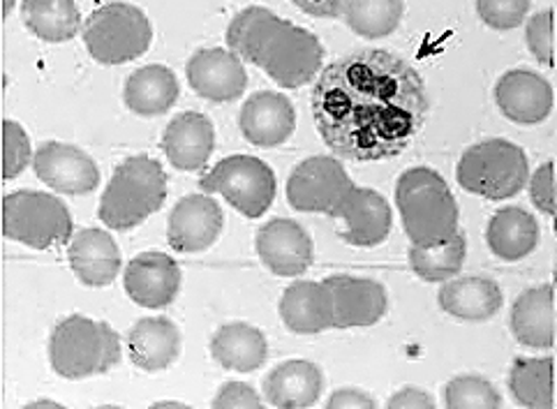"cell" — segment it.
<instances>
[{"mask_svg":"<svg viewBox=\"0 0 557 409\" xmlns=\"http://www.w3.org/2000/svg\"><path fill=\"white\" fill-rule=\"evenodd\" d=\"M123 100L137 116H160L178 100L176 74L164 65H146L125 82Z\"/></svg>","mask_w":557,"mask_h":409,"instance_id":"cell-29","label":"cell"},{"mask_svg":"<svg viewBox=\"0 0 557 409\" xmlns=\"http://www.w3.org/2000/svg\"><path fill=\"white\" fill-rule=\"evenodd\" d=\"M203 193H215L246 218H262L275 199V174L267 162L252 156H230L220 160L201 181Z\"/></svg>","mask_w":557,"mask_h":409,"instance_id":"cell-9","label":"cell"},{"mask_svg":"<svg viewBox=\"0 0 557 409\" xmlns=\"http://www.w3.org/2000/svg\"><path fill=\"white\" fill-rule=\"evenodd\" d=\"M26 407H28V409H33V407H63V405L53 402V400H37V402H28Z\"/></svg>","mask_w":557,"mask_h":409,"instance_id":"cell-44","label":"cell"},{"mask_svg":"<svg viewBox=\"0 0 557 409\" xmlns=\"http://www.w3.org/2000/svg\"><path fill=\"white\" fill-rule=\"evenodd\" d=\"M72 232L70 211L59 197L22 190L3 199V234L16 244L47 250L70 244Z\"/></svg>","mask_w":557,"mask_h":409,"instance_id":"cell-8","label":"cell"},{"mask_svg":"<svg viewBox=\"0 0 557 409\" xmlns=\"http://www.w3.org/2000/svg\"><path fill=\"white\" fill-rule=\"evenodd\" d=\"M123 285L137 306L160 310L174 303L181 289V269L170 255L141 252L127 264Z\"/></svg>","mask_w":557,"mask_h":409,"instance_id":"cell-17","label":"cell"},{"mask_svg":"<svg viewBox=\"0 0 557 409\" xmlns=\"http://www.w3.org/2000/svg\"><path fill=\"white\" fill-rule=\"evenodd\" d=\"M540 222L532 213L518 207L497 211L486 230L491 252L503 262H521L540 246Z\"/></svg>","mask_w":557,"mask_h":409,"instance_id":"cell-26","label":"cell"},{"mask_svg":"<svg viewBox=\"0 0 557 409\" xmlns=\"http://www.w3.org/2000/svg\"><path fill=\"white\" fill-rule=\"evenodd\" d=\"M386 407H425V409H433V407H437V402L431 394L421 392V388L405 386V388H400L396 396L386 400Z\"/></svg>","mask_w":557,"mask_h":409,"instance_id":"cell-40","label":"cell"},{"mask_svg":"<svg viewBox=\"0 0 557 409\" xmlns=\"http://www.w3.org/2000/svg\"><path fill=\"white\" fill-rule=\"evenodd\" d=\"M550 218H553V230L557 234V178H555V195H553V213H550Z\"/></svg>","mask_w":557,"mask_h":409,"instance_id":"cell-43","label":"cell"},{"mask_svg":"<svg viewBox=\"0 0 557 409\" xmlns=\"http://www.w3.org/2000/svg\"><path fill=\"white\" fill-rule=\"evenodd\" d=\"M35 174L51 190L63 195H88L100 185V170L96 160L82 148L47 141L33 158Z\"/></svg>","mask_w":557,"mask_h":409,"instance_id":"cell-11","label":"cell"},{"mask_svg":"<svg viewBox=\"0 0 557 409\" xmlns=\"http://www.w3.org/2000/svg\"><path fill=\"white\" fill-rule=\"evenodd\" d=\"M324 392V375L320 365L304 359L275 365L264 380V396L273 407L304 409L312 407Z\"/></svg>","mask_w":557,"mask_h":409,"instance_id":"cell-24","label":"cell"},{"mask_svg":"<svg viewBox=\"0 0 557 409\" xmlns=\"http://www.w3.org/2000/svg\"><path fill=\"white\" fill-rule=\"evenodd\" d=\"M211 355L225 370L255 373L269 359V343L259 329L244 322H232L218 329L211 340Z\"/></svg>","mask_w":557,"mask_h":409,"instance_id":"cell-28","label":"cell"},{"mask_svg":"<svg viewBox=\"0 0 557 409\" xmlns=\"http://www.w3.org/2000/svg\"><path fill=\"white\" fill-rule=\"evenodd\" d=\"M67 259L74 275L88 287H107L121 271V248L102 230H82L74 234Z\"/></svg>","mask_w":557,"mask_h":409,"instance_id":"cell-22","label":"cell"},{"mask_svg":"<svg viewBox=\"0 0 557 409\" xmlns=\"http://www.w3.org/2000/svg\"><path fill=\"white\" fill-rule=\"evenodd\" d=\"M257 255L262 264L283 277L304 275L312 264V238L289 218H273L257 232Z\"/></svg>","mask_w":557,"mask_h":409,"instance_id":"cell-15","label":"cell"},{"mask_svg":"<svg viewBox=\"0 0 557 409\" xmlns=\"http://www.w3.org/2000/svg\"><path fill=\"white\" fill-rule=\"evenodd\" d=\"M3 144H5V164L3 178L12 181L22 174L30 162V139L26 129L16 121H3Z\"/></svg>","mask_w":557,"mask_h":409,"instance_id":"cell-36","label":"cell"},{"mask_svg":"<svg viewBox=\"0 0 557 409\" xmlns=\"http://www.w3.org/2000/svg\"><path fill=\"white\" fill-rule=\"evenodd\" d=\"M153 407H185V405H181V402H156Z\"/></svg>","mask_w":557,"mask_h":409,"instance_id":"cell-45","label":"cell"},{"mask_svg":"<svg viewBox=\"0 0 557 409\" xmlns=\"http://www.w3.org/2000/svg\"><path fill=\"white\" fill-rule=\"evenodd\" d=\"M440 308L462 322H486L505 303L503 289L486 275H462L444 283L437 294Z\"/></svg>","mask_w":557,"mask_h":409,"instance_id":"cell-21","label":"cell"},{"mask_svg":"<svg viewBox=\"0 0 557 409\" xmlns=\"http://www.w3.org/2000/svg\"><path fill=\"white\" fill-rule=\"evenodd\" d=\"M525 40L534 59L553 67V10H542L528 18Z\"/></svg>","mask_w":557,"mask_h":409,"instance_id":"cell-37","label":"cell"},{"mask_svg":"<svg viewBox=\"0 0 557 409\" xmlns=\"http://www.w3.org/2000/svg\"><path fill=\"white\" fill-rule=\"evenodd\" d=\"M222 227H225V215L215 199L188 195L174 207L166 238L176 252H203L215 244Z\"/></svg>","mask_w":557,"mask_h":409,"instance_id":"cell-16","label":"cell"},{"mask_svg":"<svg viewBox=\"0 0 557 409\" xmlns=\"http://www.w3.org/2000/svg\"><path fill=\"white\" fill-rule=\"evenodd\" d=\"M22 14L28 30L45 42H70L82 26L74 0H24Z\"/></svg>","mask_w":557,"mask_h":409,"instance_id":"cell-30","label":"cell"},{"mask_svg":"<svg viewBox=\"0 0 557 409\" xmlns=\"http://www.w3.org/2000/svg\"><path fill=\"white\" fill-rule=\"evenodd\" d=\"M326 407H377V400L361 392V388H341V392H336L326 400Z\"/></svg>","mask_w":557,"mask_h":409,"instance_id":"cell-42","label":"cell"},{"mask_svg":"<svg viewBox=\"0 0 557 409\" xmlns=\"http://www.w3.org/2000/svg\"><path fill=\"white\" fill-rule=\"evenodd\" d=\"M301 12L318 18H336L343 14L345 0H292Z\"/></svg>","mask_w":557,"mask_h":409,"instance_id":"cell-41","label":"cell"},{"mask_svg":"<svg viewBox=\"0 0 557 409\" xmlns=\"http://www.w3.org/2000/svg\"><path fill=\"white\" fill-rule=\"evenodd\" d=\"M458 183L472 195L491 201L511 199L521 193L530 178V162L521 146L507 139H486L462 153Z\"/></svg>","mask_w":557,"mask_h":409,"instance_id":"cell-6","label":"cell"},{"mask_svg":"<svg viewBox=\"0 0 557 409\" xmlns=\"http://www.w3.org/2000/svg\"><path fill=\"white\" fill-rule=\"evenodd\" d=\"M119 333L104 322L70 314L49 338L51 368L65 380L104 375L121 361Z\"/></svg>","mask_w":557,"mask_h":409,"instance_id":"cell-5","label":"cell"},{"mask_svg":"<svg viewBox=\"0 0 557 409\" xmlns=\"http://www.w3.org/2000/svg\"><path fill=\"white\" fill-rule=\"evenodd\" d=\"M351 190H355V183L345 166L329 156L304 160L287 181V199L296 211L324 213L331 218H336Z\"/></svg>","mask_w":557,"mask_h":409,"instance_id":"cell-10","label":"cell"},{"mask_svg":"<svg viewBox=\"0 0 557 409\" xmlns=\"http://www.w3.org/2000/svg\"><path fill=\"white\" fill-rule=\"evenodd\" d=\"M285 326L301 336H314L333 329V299L324 283L299 281L285 289L281 299Z\"/></svg>","mask_w":557,"mask_h":409,"instance_id":"cell-25","label":"cell"},{"mask_svg":"<svg viewBox=\"0 0 557 409\" xmlns=\"http://www.w3.org/2000/svg\"><path fill=\"white\" fill-rule=\"evenodd\" d=\"M396 203L412 246H442L458 234V203L435 170L412 166L396 183Z\"/></svg>","mask_w":557,"mask_h":409,"instance_id":"cell-3","label":"cell"},{"mask_svg":"<svg viewBox=\"0 0 557 409\" xmlns=\"http://www.w3.org/2000/svg\"><path fill=\"white\" fill-rule=\"evenodd\" d=\"M238 127L244 137L255 146H281L292 137L296 127L294 107L281 92H255V96L246 100L244 109H240Z\"/></svg>","mask_w":557,"mask_h":409,"instance_id":"cell-19","label":"cell"},{"mask_svg":"<svg viewBox=\"0 0 557 409\" xmlns=\"http://www.w3.org/2000/svg\"><path fill=\"white\" fill-rule=\"evenodd\" d=\"M166 199V174L148 156L127 158L116 166L100 199L98 218L109 230L127 232L162 209Z\"/></svg>","mask_w":557,"mask_h":409,"instance_id":"cell-4","label":"cell"},{"mask_svg":"<svg viewBox=\"0 0 557 409\" xmlns=\"http://www.w3.org/2000/svg\"><path fill=\"white\" fill-rule=\"evenodd\" d=\"M181 351V333L170 318H144L127 331V355L146 373L170 368Z\"/></svg>","mask_w":557,"mask_h":409,"instance_id":"cell-23","label":"cell"},{"mask_svg":"<svg viewBox=\"0 0 557 409\" xmlns=\"http://www.w3.org/2000/svg\"><path fill=\"white\" fill-rule=\"evenodd\" d=\"M530 0H476L481 22L495 30H513L525 22Z\"/></svg>","mask_w":557,"mask_h":409,"instance_id":"cell-35","label":"cell"},{"mask_svg":"<svg viewBox=\"0 0 557 409\" xmlns=\"http://www.w3.org/2000/svg\"><path fill=\"white\" fill-rule=\"evenodd\" d=\"M553 359H516L509 373V388L518 405L553 407Z\"/></svg>","mask_w":557,"mask_h":409,"instance_id":"cell-33","label":"cell"},{"mask_svg":"<svg viewBox=\"0 0 557 409\" xmlns=\"http://www.w3.org/2000/svg\"><path fill=\"white\" fill-rule=\"evenodd\" d=\"M513 338L534 349H548L555 340V312L553 287H530L518 296L511 308Z\"/></svg>","mask_w":557,"mask_h":409,"instance_id":"cell-27","label":"cell"},{"mask_svg":"<svg viewBox=\"0 0 557 409\" xmlns=\"http://www.w3.org/2000/svg\"><path fill=\"white\" fill-rule=\"evenodd\" d=\"M405 12V0H345V24L368 40L392 35Z\"/></svg>","mask_w":557,"mask_h":409,"instance_id":"cell-32","label":"cell"},{"mask_svg":"<svg viewBox=\"0 0 557 409\" xmlns=\"http://www.w3.org/2000/svg\"><path fill=\"white\" fill-rule=\"evenodd\" d=\"M188 84L197 96L211 102H234L248 88V72L244 59L234 51L225 49H199L190 55Z\"/></svg>","mask_w":557,"mask_h":409,"instance_id":"cell-12","label":"cell"},{"mask_svg":"<svg viewBox=\"0 0 557 409\" xmlns=\"http://www.w3.org/2000/svg\"><path fill=\"white\" fill-rule=\"evenodd\" d=\"M262 405V398L255 392L250 384L244 382H227L220 388L218 396L213 398V407H259Z\"/></svg>","mask_w":557,"mask_h":409,"instance_id":"cell-39","label":"cell"},{"mask_svg":"<svg viewBox=\"0 0 557 409\" xmlns=\"http://www.w3.org/2000/svg\"><path fill=\"white\" fill-rule=\"evenodd\" d=\"M227 45L283 88L310 84L320 74L326 55L318 35L259 5L240 10L232 18Z\"/></svg>","mask_w":557,"mask_h":409,"instance_id":"cell-2","label":"cell"},{"mask_svg":"<svg viewBox=\"0 0 557 409\" xmlns=\"http://www.w3.org/2000/svg\"><path fill=\"white\" fill-rule=\"evenodd\" d=\"M14 5H16V0H5V16L12 12Z\"/></svg>","mask_w":557,"mask_h":409,"instance_id":"cell-46","label":"cell"},{"mask_svg":"<svg viewBox=\"0 0 557 409\" xmlns=\"http://www.w3.org/2000/svg\"><path fill=\"white\" fill-rule=\"evenodd\" d=\"M553 195H555V164L546 162L530 178V197L532 203L542 213H553Z\"/></svg>","mask_w":557,"mask_h":409,"instance_id":"cell-38","label":"cell"},{"mask_svg":"<svg viewBox=\"0 0 557 409\" xmlns=\"http://www.w3.org/2000/svg\"><path fill=\"white\" fill-rule=\"evenodd\" d=\"M336 220H343L341 236L349 246L359 248H375L384 244L394 227L392 203H388L380 193L357 188V185L343 201Z\"/></svg>","mask_w":557,"mask_h":409,"instance_id":"cell-18","label":"cell"},{"mask_svg":"<svg viewBox=\"0 0 557 409\" xmlns=\"http://www.w3.org/2000/svg\"><path fill=\"white\" fill-rule=\"evenodd\" d=\"M442 400L451 409H466V407H484L495 409L503 405V396L497 388L479 375H460L454 377L447 386L442 388Z\"/></svg>","mask_w":557,"mask_h":409,"instance_id":"cell-34","label":"cell"},{"mask_svg":"<svg viewBox=\"0 0 557 409\" xmlns=\"http://www.w3.org/2000/svg\"><path fill=\"white\" fill-rule=\"evenodd\" d=\"M88 53L102 65H123L139 59L153 42V26L139 8L107 3L90 12L84 24Z\"/></svg>","mask_w":557,"mask_h":409,"instance_id":"cell-7","label":"cell"},{"mask_svg":"<svg viewBox=\"0 0 557 409\" xmlns=\"http://www.w3.org/2000/svg\"><path fill=\"white\" fill-rule=\"evenodd\" d=\"M215 146V129L209 116L185 111L166 125L160 148L178 172H197L209 162Z\"/></svg>","mask_w":557,"mask_h":409,"instance_id":"cell-20","label":"cell"},{"mask_svg":"<svg viewBox=\"0 0 557 409\" xmlns=\"http://www.w3.org/2000/svg\"><path fill=\"white\" fill-rule=\"evenodd\" d=\"M324 285L333 299V329H366L386 314V289L370 277L331 275Z\"/></svg>","mask_w":557,"mask_h":409,"instance_id":"cell-13","label":"cell"},{"mask_svg":"<svg viewBox=\"0 0 557 409\" xmlns=\"http://www.w3.org/2000/svg\"><path fill=\"white\" fill-rule=\"evenodd\" d=\"M468 257V238L458 232L454 238L442 246H412L410 250V267L425 283H447L456 277L466 264Z\"/></svg>","mask_w":557,"mask_h":409,"instance_id":"cell-31","label":"cell"},{"mask_svg":"<svg viewBox=\"0 0 557 409\" xmlns=\"http://www.w3.org/2000/svg\"><path fill=\"white\" fill-rule=\"evenodd\" d=\"M495 102L518 125H540L553 111V86L534 70H509L495 84Z\"/></svg>","mask_w":557,"mask_h":409,"instance_id":"cell-14","label":"cell"},{"mask_svg":"<svg viewBox=\"0 0 557 409\" xmlns=\"http://www.w3.org/2000/svg\"><path fill=\"white\" fill-rule=\"evenodd\" d=\"M312 116L333 153L375 162L400 156L429 116L419 72L392 51L361 49L331 63L312 88Z\"/></svg>","mask_w":557,"mask_h":409,"instance_id":"cell-1","label":"cell"}]
</instances>
